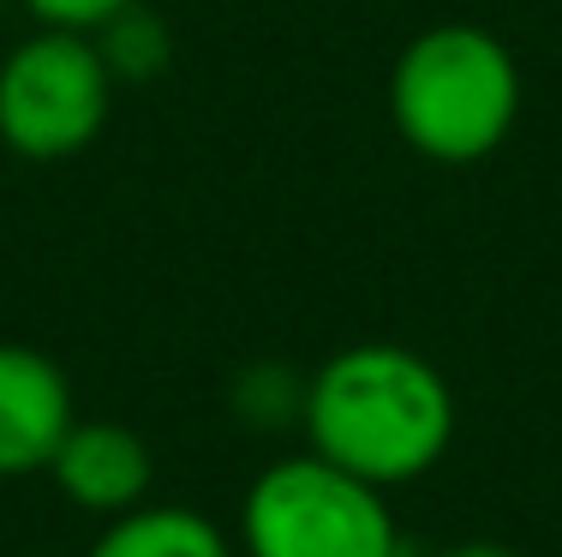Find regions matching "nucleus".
<instances>
[{"label":"nucleus","instance_id":"obj_1","mask_svg":"<svg viewBox=\"0 0 562 557\" xmlns=\"http://www.w3.org/2000/svg\"><path fill=\"white\" fill-rule=\"evenodd\" d=\"M305 449L383 486H413L454 444L449 378L407 342H353L305 371Z\"/></svg>","mask_w":562,"mask_h":557},{"label":"nucleus","instance_id":"obj_2","mask_svg":"<svg viewBox=\"0 0 562 557\" xmlns=\"http://www.w3.org/2000/svg\"><path fill=\"white\" fill-rule=\"evenodd\" d=\"M520 60L485 24H431L395 55L390 121L413 156L473 168L497 156L520 121Z\"/></svg>","mask_w":562,"mask_h":557},{"label":"nucleus","instance_id":"obj_3","mask_svg":"<svg viewBox=\"0 0 562 557\" xmlns=\"http://www.w3.org/2000/svg\"><path fill=\"white\" fill-rule=\"evenodd\" d=\"M234 546L239 557H419L390 492L317 449H293L246 486Z\"/></svg>","mask_w":562,"mask_h":557},{"label":"nucleus","instance_id":"obj_4","mask_svg":"<svg viewBox=\"0 0 562 557\" xmlns=\"http://www.w3.org/2000/svg\"><path fill=\"white\" fill-rule=\"evenodd\" d=\"M114 90L97 36L36 24L0 55V144L19 163H72L102 138Z\"/></svg>","mask_w":562,"mask_h":557},{"label":"nucleus","instance_id":"obj_5","mask_svg":"<svg viewBox=\"0 0 562 557\" xmlns=\"http://www.w3.org/2000/svg\"><path fill=\"white\" fill-rule=\"evenodd\" d=\"M72 420L78 402L60 360H48L31 342H0V480L48 474Z\"/></svg>","mask_w":562,"mask_h":557},{"label":"nucleus","instance_id":"obj_6","mask_svg":"<svg viewBox=\"0 0 562 557\" xmlns=\"http://www.w3.org/2000/svg\"><path fill=\"white\" fill-rule=\"evenodd\" d=\"M48 480H55V492L72 503L78 515L114 522V515L150 503L156 456H150V444L132 426H120V420H72V432L60 437L55 461H48Z\"/></svg>","mask_w":562,"mask_h":557},{"label":"nucleus","instance_id":"obj_7","mask_svg":"<svg viewBox=\"0 0 562 557\" xmlns=\"http://www.w3.org/2000/svg\"><path fill=\"white\" fill-rule=\"evenodd\" d=\"M85 557H239L234 534L216 515L192 510V503H138V510L102 522Z\"/></svg>","mask_w":562,"mask_h":557},{"label":"nucleus","instance_id":"obj_8","mask_svg":"<svg viewBox=\"0 0 562 557\" xmlns=\"http://www.w3.org/2000/svg\"><path fill=\"white\" fill-rule=\"evenodd\" d=\"M90 36H97L102 60H109L114 85H150V78H162L168 60H173V31H168V19L150 7V0L114 12V19L97 24Z\"/></svg>","mask_w":562,"mask_h":557},{"label":"nucleus","instance_id":"obj_9","mask_svg":"<svg viewBox=\"0 0 562 557\" xmlns=\"http://www.w3.org/2000/svg\"><path fill=\"white\" fill-rule=\"evenodd\" d=\"M227 396H234V414L246 420V426L276 432V426H300L305 378H300V371H288V366H276V360H258V366L239 371Z\"/></svg>","mask_w":562,"mask_h":557},{"label":"nucleus","instance_id":"obj_10","mask_svg":"<svg viewBox=\"0 0 562 557\" xmlns=\"http://www.w3.org/2000/svg\"><path fill=\"white\" fill-rule=\"evenodd\" d=\"M36 24H55V31H97L114 12L138 7V0H19Z\"/></svg>","mask_w":562,"mask_h":557},{"label":"nucleus","instance_id":"obj_11","mask_svg":"<svg viewBox=\"0 0 562 557\" xmlns=\"http://www.w3.org/2000/svg\"><path fill=\"white\" fill-rule=\"evenodd\" d=\"M419 557H520V552L503 546V539H449V546H431Z\"/></svg>","mask_w":562,"mask_h":557}]
</instances>
